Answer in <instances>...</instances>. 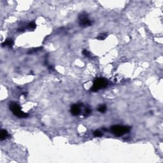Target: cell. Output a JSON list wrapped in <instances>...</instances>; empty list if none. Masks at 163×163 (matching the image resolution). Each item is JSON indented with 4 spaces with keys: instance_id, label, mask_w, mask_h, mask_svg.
I'll return each mask as SVG.
<instances>
[{
    "instance_id": "3957f363",
    "label": "cell",
    "mask_w": 163,
    "mask_h": 163,
    "mask_svg": "<svg viewBox=\"0 0 163 163\" xmlns=\"http://www.w3.org/2000/svg\"><path fill=\"white\" fill-rule=\"evenodd\" d=\"M108 84V82L107 80L103 78H98L94 81V84L91 88V90L93 92H96L99 89L107 87Z\"/></svg>"
},
{
    "instance_id": "5b68a950",
    "label": "cell",
    "mask_w": 163,
    "mask_h": 163,
    "mask_svg": "<svg viewBox=\"0 0 163 163\" xmlns=\"http://www.w3.org/2000/svg\"><path fill=\"white\" fill-rule=\"evenodd\" d=\"M80 111L81 108L80 105L75 104V105H72V107H71V113L73 115L77 116V115L80 113Z\"/></svg>"
},
{
    "instance_id": "8992f818",
    "label": "cell",
    "mask_w": 163,
    "mask_h": 163,
    "mask_svg": "<svg viewBox=\"0 0 163 163\" xmlns=\"http://www.w3.org/2000/svg\"><path fill=\"white\" fill-rule=\"evenodd\" d=\"M8 136V133L7 131L5 129H2L1 131V135H0V140H1V141L5 140L6 138H7Z\"/></svg>"
},
{
    "instance_id": "ba28073f",
    "label": "cell",
    "mask_w": 163,
    "mask_h": 163,
    "mask_svg": "<svg viewBox=\"0 0 163 163\" xmlns=\"http://www.w3.org/2000/svg\"><path fill=\"white\" fill-rule=\"evenodd\" d=\"M98 111L101 113H105L107 111V107L105 105H101L98 107Z\"/></svg>"
},
{
    "instance_id": "8fae6325",
    "label": "cell",
    "mask_w": 163,
    "mask_h": 163,
    "mask_svg": "<svg viewBox=\"0 0 163 163\" xmlns=\"http://www.w3.org/2000/svg\"><path fill=\"white\" fill-rule=\"evenodd\" d=\"M94 136L96 137H101L103 136V133L99 131H95L94 132Z\"/></svg>"
},
{
    "instance_id": "6da1fadb",
    "label": "cell",
    "mask_w": 163,
    "mask_h": 163,
    "mask_svg": "<svg viewBox=\"0 0 163 163\" xmlns=\"http://www.w3.org/2000/svg\"><path fill=\"white\" fill-rule=\"evenodd\" d=\"M10 109L11 110L13 114L19 118H27V117H28V113L23 112L21 110V107L17 103L11 102L10 103Z\"/></svg>"
},
{
    "instance_id": "30bf717a",
    "label": "cell",
    "mask_w": 163,
    "mask_h": 163,
    "mask_svg": "<svg viewBox=\"0 0 163 163\" xmlns=\"http://www.w3.org/2000/svg\"><path fill=\"white\" fill-rule=\"evenodd\" d=\"M36 25L34 22H31L29 23L28 25V28L29 29H34L36 28Z\"/></svg>"
},
{
    "instance_id": "7a4b0ae2",
    "label": "cell",
    "mask_w": 163,
    "mask_h": 163,
    "mask_svg": "<svg viewBox=\"0 0 163 163\" xmlns=\"http://www.w3.org/2000/svg\"><path fill=\"white\" fill-rule=\"evenodd\" d=\"M130 130V128L128 126H120V125H115L111 127L112 133L117 136H120L128 133Z\"/></svg>"
},
{
    "instance_id": "277c9868",
    "label": "cell",
    "mask_w": 163,
    "mask_h": 163,
    "mask_svg": "<svg viewBox=\"0 0 163 163\" xmlns=\"http://www.w3.org/2000/svg\"><path fill=\"white\" fill-rule=\"evenodd\" d=\"M79 24L82 27L90 26L92 24L91 21L89 19L88 15L86 13H82L79 15Z\"/></svg>"
},
{
    "instance_id": "9c48e42d",
    "label": "cell",
    "mask_w": 163,
    "mask_h": 163,
    "mask_svg": "<svg viewBox=\"0 0 163 163\" xmlns=\"http://www.w3.org/2000/svg\"><path fill=\"white\" fill-rule=\"evenodd\" d=\"M107 37V34L106 33H102L100 34L97 37V39H99V40H104L105 39H106V38Z\"/></svg>"
},
{
    "instance_id": "7c38bea8",
    "label": "cell",
    "mask_w": 163,
    "mask_h": 163,
    "mask_svg": "<svg viewBox=\"0 0 163 163\" xmlns=\"http://www.w3.org/2000/svg\"><path fill=\"white\" fill-rule=\"evenodd\" d=\"M82 54L84 56L87 57H90V52H89L88 51H87V50H84V51H82Z\"/></svg>"
},
{
    "instance_id": "52a82bcc",
    "label": "cell",
    "mask_w": 163,
    "mask_h": 163,
    "mask_svg": "<svg viewBox=\"0 0 163 163\" xmlns=\"http://www.w3.org/2000/svg\"><path fill=\"white\" fill-rule=\"evenodd\" d=\"M2 45L3 46H7V47H10V48H11L13 45V41L11 39H6L5 41L3 43Z\"/></svg>"
}]
</instances>
